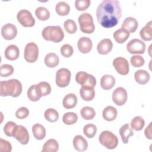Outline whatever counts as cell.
Listing matches in <instances>:
<instances>
[{
	"label": "cell",
	"instance_id": "cell-44",
	"mask_svg": "<svg viewBox=\"0 0 152 152\" xmlns=\"http://www.w3.org/2000/svg\"><path fill=\"white\" fill-rule=\"evenodd\" d=\"M90 3V0H76L75 7L78 11H84L89 7Z\"/></svg>",
	"mask_w": 152,
	"mask_h": 152
},
{
	"label": "cell",
	"instance_id": "cell-34",
	"mask_svg": "<svg viewBox=\"0 0 152 152\" xmlns=\"http://www.w3.org/2000/svg\"><path fill=\"white\" fill-rule=\"evenodd\" d=\"M81 117L86 120H91L94 118L96 115L94 109L90 106H84L80 111Z\"/></svg>",
	"mask_w": 152,
	"mask_h": 152
},
{
	"label": "cell",
	"instance_id": "cell-43",
	"mask_svg": "<svg viewBox=\"0 0 152 152\" xmlns=\"http://www.w3.org/2000/svg\"><path fill=\"white\" fill-rule=\"evenodd\" d=\"M130 62L131 65L135 68H138L142 66L144 63V59L140 55H133L130 59Z\"/></svg>",
	"mask_w": 152,
	"mask_h": 152
},
{
	"label": "cell",
	"instance_id": "cell-45",
	"mask_svg": "<svg viewBox=\"0 0 152 152\" xmlns=\"http://www.w3.org/2000/svg\"><path fill=\"white\" fill-rule=\"evenodd\" d=\"M61 55L65 57V58H69L71 56V55L73 54L74 49L69 44H64L62 46L60 49Z\"/></svg>",
	"mask_w": 152,
	"mask_h": 152
},
{
	"label": "cell",
	"instance_id": "cell-31",
	"mask_svg": "<svg viewBox=\"0 0 152 152\" xmlns=\"http://www.w3.org/2000/svg\"><path fill=\"white\" fill-rule=\"evenodd\" d=\"M151 24L152 21H150L145 24V26L144 27L141 28V30L140 31V35L142 39L144 41H150L152 39Z\"/></svg>",
	"mask_w": 152,
	"mask_h": 152
},
{
	"label": "cell",
	"instance_id": "cell-13",
	"mask_svg": "<svg viewBox=\"0 0 152 152\" xmlns=\"http://www.w3.org/2000/svg\"><path fill=\"white\" fill-rule=\"evenodd\" d=\"M17 34V29L15 26L11 23H7L1 28V35L7 40L14 39Z\"/></svg>",
	"mask_w": 152,
	"mask_h": 152
},
{
	"label": "cell",
	"instance_id": "cell-26",
	"mask_svg": "<svg viewBox=\"0 0 152 152\" xmlns=\"http://www.w3.org/2000/svg\"><path fill=\"white\" fill-rule=\"evenodd\" d=\"M117 110L112 106H106L103 110V118L107 121H114L117 116Z\"/></svg>",
	"mask_w": 152,
	"mask_h": 152
},
{
	"label": "cell",
	"instance_id": "cell-9",
	"mask_svg": "<svg viewBox=\"0 0 152 152\" xmlns=\"http://www.w3.org/2000/svg\"><path fill=\"white\" fill-rule=\"evenodd\" d=\"M17 21L25 27H33L35 24V20L31 13L27 10H21L17 15Z\"/></svg>",
	"mask_w": 152,
	"mask_h": 152
},
{
	"label": "cell",
	"instance_id": "cell-11",
	"mask_svg": "<svg viewBox=\"0 0 152 152\" xmlns=\"http://www.w3.org/2000/svg\"><path fill=\"white\" fill-rule=\"evenodd\" d=\"M113 66L117 72L121 75H125L129 72V65L128 61L123 57H117L114 59Z\"/></svg>",
	"mask_w": 152,
	"mask_h": 152
},
{
	"label": "cell",
	"instance_id": "cell-16",
	"mask_svg": "<svg viewBox=\"0 0 152 152\" xmlns=\"http://www.w3.org/2000/svg\"><path fill=\"white\" fill-rule=\"evenodd\" d=\"M113 43L110 39H104L102 40L97 46V50L99 54L107 55L112 49Z\"/></svg>",
	"mask_w": 152,
	"mask_h": 152
},
{
	"label": "cell",
	"instance_id": "cell-3",
	"mask_svg": "<svg viewBox=\"0 0 152 152\" xmlns=\"http://www.w3.org/2000/svg\"><path fill=\"white\" fill-rule=\"evenodd\" d=\"M42 36L46 40L59 43L64 39V33L59 26H49L43 29Z\"/></svg>",
	"mask_w": 152,
	"mask_h": 152
},
{
	"label": "cell",
	"instance_id": "cell-48",
	"mask_svg": "<svg viewBox=\"0 0 152 152\" xmlns=\"http://www.w3.org/2000/svg\"><path fill=\"white\" fill-rule=\"evenodd\" d=\"M151 122H150L149 124V125L146 127V128L145 129L144 131V134L145 136L147 138L149 139V140H151Z\"/></svg>",
	"mask_w": 152,
	"mask_h": 152
},
{
	"label": "cell",
	"instance_id": "cell-32",
	"mask_svg": "<svg viewBox=\"0 0 152 152\" xmlns=\"http://www.w3.org/2000/svg\"><path fill=\"white\" fill-rule=\"evenodd\" d=\"M55 11L59 15L65 16L69 14L70 11V7L65 2L61 1L56 5Z\"/></svg>",
	"mask_w": 152,
	"mask_h": 152
},
{
	"label": "cell",
	"instance_id": "cell-14",
	"mask_svg": "<svg viewBox=\"0 0 152 152\" xmlns=\"http://www.w3.org/2000/svg\"><path fill=\"white\" fill-rule=\"evenodd\" d=\"M13 137H14L23 145L27 144L29 141V134L28 131L22 125L17 126Z\"/></svg>",
	"mask_w": 152,
	"mask_h": 152
},
{
	"label": "cell",
	"instance_id": "cell-2",
	"mask_svg": "<svg viewBox=\"0 0 152 152\" xmlns=\"http://www.w3.org/2000/svg\"><path fill=\"white\" fill-rule=\"evenodd\" d=\"M22 89L21 82L17 79H11L0 82V95L2 97L11 96L17 97L21 94Z\"/></svg>",
	"mask_w": 152,
	"mask_h": 152
},
{
	"label": "cell",
	"instance_id": "cell-10",
	"mask_svg": "<svg viewBox=\"0 0 152 152\" xmlns=\"http://www.w3.org/2000/svg\"><path fill=\"white\" fill-rule=\"evenodd\" d=\"M145 44L138 39L131 40L126 45V49L131 54H142L145 50Z\"/></svg>",
	"mask_w": 152,
	"mask_h": 152
},
{
	"label": "cell",
	"instance_id": "cell-33",
	"mask_svg": "<svg viewBox=\"0 0 152 152\" xmlns=\"http://www.w3.org/2000/svg\"><path fill=\"white\" fill-rule=\"evenodd\" d=\"M35 14L37 18L41 21H46L50 17L49 11L44 7H39L35 10Z\"/></svg>",
	"mask_w": 152,
	"mask_h": 152
},
{
	"label": "cell",
	"instance_id": "cell-15",
	"mask_svg": "<svg viewBox=\"0 0 152 152\" xmlns=\"http://www.w3.org/2000/svg\"><path fill=\"white\" fill-rule=\"evenodd\" d=\"M77 46L80 52L83 53H87L91 50L93 43L89 37H82L79 39L77 43Z\"/></svg>",
	"mask_w": 152,
	"mask_h": 152
},
{
	"label": "cell",
	"instance_id": "cell-7",
	"mask_svg": "<svg viewBox=\"0 0 152 152\" xmlns=\"http://www.w3.org/2000/svg\"><path fill=\"white\" fill-rule=\"evenodd\" d=\"M71 73L65 68L59 69L56 73V84L59 87H66L70 83Z\"/></svg>",
	"mask_w": 152,
	"mask_h": 152
},
{
	"label": "cell",
	"instance_id": "cell-27",
	"mask_svg": "<svg viewBox=\"0 0 152 152\" xmlns=\"http://www.w3.org/2000/svg\"><path fill=\"white\" fill-rule=\"evenodd\" d=\"M44 62L48 67L55 68L59 64V58L56 53H49L45 56Z\"/></svg>",
	"mask_w": 152,
	"mask_h": 152
},
{
	"label": "cell",
	"instance_id": "cell-6",
	"mask_svg": "<svg viewBox=\"0 0 152 152\" xmlns=\"http://www.w3.org/2000/svg\"><path fill=\"white\" fill-rule=\"evenodd\" d=\"M39 48L37 45L34 42L27 43L24 48V58L25 60L29 63H33L38 59Z\"/></svg>",
	"mask_w": 152,
	"mask_h": 152
},
{
	"label": "cell",
	"instance_id": "cell-36",
	"mask_svg": "<svg viewBox=\"0 0 152 152\" xmlns=\"http://www.w3.org/2000/svg\"><path fill=\"white\" fill-rule=\"evenodd\" d=\"M44 116L48 121L50 122H55L59 118V114L55 109L49 108L45 110Z\"/></svg>",
	"mask_w": 152,
	"mask_h": 152
},
{
	"label": "cell",
	"instance_id": "cell-40",
	"mask_svg": "<svg viewBox=\"0 0 152 152\" xmlns=\"http://www.w3.org/2000/svg\"><path fill=\"white\" fill-rule=\"evenodd\" d=\"M27 97L32 102H37L40 99L36 90V84L32 85L29 87L27 90Z\"/></svg>",
	"mask_w": 152,
	"mask_h": 152
},
{
	"label": "cell",
	"instance_id": "cell-18",
	"mask_svg": "<svg viewBox=\"0 0 152 152\" xmlns=\"http://www.w3.org/2000/svg\"><path fill=\"white\" fill-rule=\"evenodd\" d=\"M73 146L78 151H84L87 149L88 143L86 140L81 135H77L73 139Z\"/></svg>",
	"mask_w": 152,
	"mask_h": 152
},
{
	"label": "cell",
	"instance_id": "cell-25",
	"mask_svg": "<svg viewBox=\"0 0 152 152\" xmlns=\"http://www.w3.org/2000/svg\"><path fill=\"white\" fill-rule=\"evenodd\" d=\"M77 97L75 94L68 93L64 97L62 104L65 109H72L77 105Z\"/></svg>",
	"mask_w": 152,
	"mask_h": 152
},
{
	"label": "cell",
	"instance_id": "cell-20",
	"mask_svg": "<svg viewBox=\"0 0 152 152\" xmlns=\"http://www.w3.org/2000/svg\"><path fill=\"white\" fill-rule=\"evenodd\" d=\"M138 26L137 20L133 17H126L122 24V27L127 30L129 33L135 32Z\"/></svg>",
	"mask_w": 152,
	"mask_h": 152
},
{
	"label": "cell",
	"instance_id": "cell-47",
	"mask_svg": "<svg viewBox=\"0 0 152 152\" xmlns=\"http://www.w3.org/2000/svg\"><path fill=\"white\" fill-rule=\"evenodd\" d=\"M0 150L2 152H11L12 150V145L9 141L1 138Z\"/></svg>",
	"mask_w": 152,
	"mask_h": 152
},
{
	"label": "cell",
	"instance_id": "cell-24",
	"mask_svg": "<svg viewBox=\"0 0 152 152\" xmlns=\"http://www.w3.org/2000/svg\"><path fill=\"white\" fill-rule=\"evenodd\" d=\"M119 134L122 142L124 144H127L128 142L129 138L134 135V132L129 127V124H125L119 129Z\"/></svg>",
	"mask_w": 152,
	"mask_h": 152
},
{
	"label": "cell",
	"instance_id": "cell-28",
	"mask_svg": "<svg viewBox=\"0 0 152 152\" xmlns=\"http://www.w3.org/2000/svg\"><path fill=\"white\" fill-rule=\"evenodd\" d=\"M36 90L40 97L46 96L51 92V87L49 83L46 81H42L36 84Z\"/></svg>",
	"mask_w": 152,
	"mask_h": 152
},
{
	"label": "cell",
	"instance_id": "cell-1",
	"mask_svg": "<svg viewBox=\"0 0 152 152\" xmlns=\"http://www.w3.org/2000/svg\"><path fill=\"white\" fill-rule=\"evenodd\" d=\"M96 18L99 23L104 28L117 25L122 16L120 2L117 0H104L98 5Z\"/></svg>",
	"mask_w": 152,
	"mask_h": 152
},
{
	"label": "cell",
	"instance_id": "cell-39",
	"mask_svg": "<svg viewBox=\"0 0 152 152\" xmlns=\"http://www.w3.org/2000/svg\"><path fill=\"white\" fill-rule=\"evenodd\" d=\"M83 132L87 138H92L97 132V127L92 124H88L84 126Z\"/></svg>",
	"mask_w": 152,
	"mask_h": 152
},
{
	"label": "cell",
	"instance_id": "cell-8",
	"mask_svg": "<svg viewBox=\"0 0 152 152\" xmlns=\"http://www.w3.org/2000/svg\"><path fill=\"white\" fill-rule=\"evenodd\" d=\"M75 80L77 83L82 86H87L94 87L96 85V78L91 74L84 71H80L75 75Z\"/></svg>",
	"mask_w": 152,
	"mask_h": 152
},
{
	"label": "cell",
	"instance_id": "cell-38",
	"mask_svg": "<svg viewBox=\"0 0 152 152\" xmlns=\"http://www.w3.org/2000/svg\"><path fill=\"white\" fill-rule=\"evenodd\" d=\"M17 126L18 125L12 121L7 122L4 127V132L5 134L8 137H13Z\"/></svg>",
	"mask_w": 152,
	"mask_h": 152
},
{
	"label": "cell",
	"instance_id": "cell-12",
	"mask_svg": "<svg viewBox=\"0 0 152 152\" xmlns=\"http://www.w3.org/2000/svg\"><path fill=\"white\" fill-rule=\"evenodd\" d=\"M128 95L126 90L122 87L116 88L112 93V100L118 106L124 105L127 101Z\"/></svg>",
	"mask_w": 152,
	"mask_h": 152
},
{
	"label": "cell",
	"instance_id": "cell-42",
	"mask_svg": "<svg viewBox=\"0 0 152 152\" xmlns=\"http://www.w3.org/2000/svg\"><path fill=\"white\" fill-rule=\"evenodd\" d=\"M14 72V68L10 64H3L1 66V77H7L12 75Z\"/></svg>",
	"mask_w": 152,
	"mask_h": 152
},
{
	"label": "cell",
	"instance_id": "cell-23",
	"mask_svg": "<svg viewBox=\"0 0 152 152\" xmlns=\"http://www.w3.org/2000/svg\"><path fill=\"white\" fill-rule=\"evenodd\" d=\"M115 84V78L111 75H104L100 79L101 87L105 90H108L111 89Z\"/></svg>",
	"mask_w": 152,
	"mask_h": 152
},
{
	"label": "cell",
	"instance_id": "cell-19",
	"mask_svg": "<svg viewBox=\"0 0 152 152\" xmlns=\"http://www.w3.org/2000/svg\"><path fill=\"white\" fill-rule=\"evenodd\" d=\"M130 33L124 28H120L116 30L113 34L115 40L118 43H124L129 37Z\"/></svg>",
	"mask_w": 152,
	"mask_h": 152
},
{
	"label": "cell",
	"instance_id": "cell-21",
	"mask_svg": "<svg viewBox=\"0 0 152 152\" xmlns=\"http://www.w3.org/2000/svg\"><path fill=\"white\" fill-rule=\"evenodd\" d=\"M150 78L149 73L144 69H139L134 74V79L135 81L141 85L147 84Z\"/></svg>",
	"mask_w": 152,
	"mask_h": 152
},
{
	"label": "cell",
	"instance_id": "cell-4",
	"mask_svg": "<svg viewBox=\"0 0 152 152\" xmlns=\"http://www.w3.org/2000/svg\"><path fill=\"white\" fill-rule=\"evenodd\" d=\"M78 23L80 30L87 34L94 32L95 26L93 23V19L91 15L87 12H84L78 17Z\"/></svg>",
	"mask_w": 152,
	"mask_h": 152
},
{
	"label": "cell",
	"instance_id": "cell-41",
	"mask_svg": "<svg viewBox=\"0 0 152 152\" xmlns=\"http://www.w3.org/2000/svg\"><path fill=\"white\" fill-rule=\"evenodd\" d=\"M64 27L66 31L69 34H74L77 30L75 22L71 19H68L65 21L64 23Z\"/></svg>",
	"mask_w": 152,
	"mask_h": 152
},
{
	"label": "cell",
	"instance_id": "cell-35",
	"mask_svg": "<svg viewBox=\"0 0 152 152\" xmlns=\"http://www.w3.org/2000/svg\"><path fill=\"white\" fill-rule=\"evenodd\" d=\"M130 125L133 129L137 131H139L142 130V128H144L145 125V121L142 117L137 116L134 117L131 120Z\"/></svg>",
	"mask_w": 152,
	"mask_h": 152
},
{
	"label": "cell",
	"instance_id": "cell-37",
	"mask_svg": "<svg viewBox=\"0 0 152 152\" xmlns=\"http://www.w3.org/2000/svg\"><path fill=\"white\" fill-rule=\"evenodd\" d=\"M78 120V116L74 112H66L62 117V121L66 125H72L75 124Z\"/></svg>",
	"mask_w": 152,
	"mask_h": 152
},
{
	"label": "cell",
	"instance_id": "cell-29",
	"mask_svg": "<svg viewBox=\"0 0 152 152\" xmlns=\"http://www.w3.org/2000/svg\"><path fill=\"white\" fill-rule=\"evenodd\" d=\"M33 136L36 140H42L46 136V129L45 127L40 124H36L32 126Z\"/></svg>",
	"mask_w": 152,
	"mask_h": 152
},
{
	"label": "cell",
	"instance_id": "cell-17",
	"mask_svg": "<svg viewBox=\"0 0 152 152\" xmlns=\"http://www.w3.org/2000/svg\"><path fill=\"white\" fill-rule=\"evenodd\" d=\"M4 54L7 59L10 61H14L19 57L20 50L16 45H10L6 48Z\"/></svg>",
	"mask_w": 152,
	"mask_h": 152
},
{
	"label": "cell",
	"instance_id": "cell-5",
	"mask_svg": "<svg viewBox=\"0 0 152 152\" xmlns=\"http://www.w3.org/2000/svg\"><path fill=\"white\" fill-rule=\"evenodd\" d=\"M99 142L107 149L116 148L118 144L117 137L109 131H103L99 137Z\"/></svg>",
	"mask_w": 152,
	"mask_h": 152
},
{
	"label": "cell",
	"instance_id": "cell-22",
	"mask_svg": "<svg viewBox=\"0 0 152 152\" xmlns=\"http://www.w3.org/2000/svg\"><path fill=\"white\" fill-rule=\"evenodd\" d=\"M80 94L83 100L91 101L95 96V90L93 87L82 86L80 90Z\"/></svg>",
	"mask_w": 152,
	"mask_h": 152
},
{
	"label": "cell",
	"instance_id": "cell-30",
	"mask_svg": "<svg viewBox=\"0 0 152 152\" xmlns=\"http://www.w3.org/2000/svg\"><path fill=\"white\" fill-rule=\"evenodd\" d=\"M59 149L58 141L53 138L48 140L43 145L42 152H56Z\"/></svg>",
	"mask_w": 152,
	"mask_h": 152
},
{
	"label": "cell",
	"instance_id": "cell-46",
	"mask_svg": "<svg viewBox=\"0 0 152 152\" xmlns=\"http://www.w3.org/2000/svg\"><path fill=\"white\" fill-rule=\"evenodd\" d=\"M29 115V110L26 107H20L15 112V116L18 119H23L26 118Z\"/></svg>",
	"mask_w": 152,
	"mask_h": 152
}]
</instances>
